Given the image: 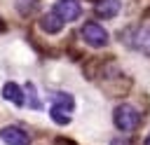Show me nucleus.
<instances>
[{
  "instance_id": "nucleus-1",
  "label": "nucleus",
  "mask_w": 150,
  "mask_h": 145,
  "mask_svg": "<svg viewBox=\"0 0 150 145\" xmlns=\"http://www.w3.org/2000/svg\"><path fill=\"white\" fill-rule=\"evenodd\" d=\"M112 119H115V126H117L120 131H134V129L141 124V112H138L134 105L122 103V105L115 108Z\"/></svg>"
},
{
  "instance_id": "nucleus-2",
  "label": "nucleus",
  "mask_w": 150,
  "mask_h": 145,
  "mask_svg": "<svg viewBox=\"0 0 150 145\" xmlns=\"http://www.w3.org/2000/svg\"><path fill=\"white\" fill-rule=\"evenodd\" d=\"M82 40L89 44V47H105L108 44V33L103 26H98L96 21H87L82 26Z\"/></svg>"
},
{
  "instance_id": "nucleus-3",
  "label": "nucleus",
  "mask_w": 150,
  "mask_h": 145,
  "mask_svg": "<svg viewBox=\"0 0 150 145\" xmlns=\"http://www.w3.org/2000/svg\"><path fill=\"white\" fill-rule=\"evenodd\" d=\"M52 12L66 23V21H75V19L82 14V7H80L77 0H56V5H54Z\"/></svg>"
},
{
  "instance_id": "nucleus-4",
  "label": "nucleus",
  "mask_w": 150,
  "mask_h": 145,
  "mask_svg": "<svg viewBox=\"0 0 150 145\" xmlns=\"http://www.w3.org/2000/svg\"><path fill=\"white\" fill-rule=\"evenodd\" d=\"M0 138L7 145H30V136L23 129H19V126H5L0 131Z\"/></svg>"
},
{
  "instance_id": "nucleus-5",
  "label": "nucleus",
  "mask_w": 150,
  "mask_h": 145,
  "mask_svg": "<svg viewBox=\"0 0 150 145\" xmlns=\"http://www.w3.org/2000/svg\"><path fill=\"white\" fill-rule=\"evenodd\" d=\"M2 98L9 101V103H14V105H23V103H26L23 89H21L19 84H14V82H7V84L2 87Z\"/></svg>"
},
{
  "instance_id": "nucleus-6",
  "label": "nucleus",
  "mask_w": 150,
  "mask_h": 145,
  "mask_svg": "<svg viewBox=\"0 0 150 145\" xmlns=\"http://www.w3.org/2000/svg\"><path fill=\"white\" fill-rule=\"evenodd\" d=\"M94 12L103 19H112L120 12V0H96L94 2Z\"/></svg>"
},
{
  "instance_id": "nucleus-7",
  "label": "nucleus",
  "mask_w": 150,
  "mask_h": 145,
  "mask_svg": "<svg viewBox=\"0 0 150 145\" xmlns=\"http://www.w3.org/2000/svg\"><path fill=\"white\" fill-rule=\"evenodd\" d=\"M40 28H42L45 33H49V35H56V33L63 28V21H61L54 12H49V14H45V16L40 19Z\"/></svg>"
},
{
  "instance_id": "nucleus-8",
  "label": "nucleus",
  "mask_w": 150,
  "mask_h": 145,
  "mask_svg": "<svg viewBox=\"0 0 150 145\" xmlns=\"http://www.w3.org/2000/svg\"><path fill=\"white\" fill-rule=\"evenodd\" d=\"M54 108H59V110H63V112H73L75 101H73V96H70V94L59 91V94H54Z\"/></svg>"
},
{
  "instance_id": "nucleus-9",
  "label": "nucleus",
  "mask_w": 150,
  "mask_h": 145,
  "mask_svg": "<svg viewBox=\"0 0 150 145\" xmlns=\"http://www.w3.org/2000/svg\"><path fill=\"white\" fill-rule=\"evenodd\" d=\"M26 91H28V101H26V103H28V108L40 110V105H42V103H40V98H38V94H35V87H33V84H26Z\"/></svg>"
},
{
  "instance_id": "nucleus-10",
  "label": "nucleus",
  "mask_w": 150,
  "mask_h": 145,
  "mask_svg": "<svg viewBox=\"0 0 150 145\" xmlns=\"http://www.w3.org/2000/svg\"><path fill=\"white\" fill-rule=\"evenodd\" d=\"M52 119H54L56 124H68V122H70V112H63V110H59V108H52Z\"/></svg>"
},
{
  "instance_id": "nucleus-11",
  "label": "nucleus",
  "mask_w": 150,
  "mask_h": 145,
  "mask_svg": "<svg viewBox=\"0 0 150 145\" xmlns=\"http://www.w3.org/2000/svg\"><path fill=\"white\" fill-rule=\"evenodd\" d=\"M110 145H129V143H127V140H112Z\"/></svg>"
},
{
  "instance_id": "nucleus-12",
  "label": "nucleus",
  "mask_w": 150,
  "mask_h": 145,
  "mask_svg": "<svg viewBox=\"0 0 150 145\" xmlns=\"http://www.w3.org/2000/svg\"><path fill=\"white\" fill-rule=\"evenodd\" d=\"M145 145H150V133H148V138H145Z\"/></svg>"
}]
</instances>
